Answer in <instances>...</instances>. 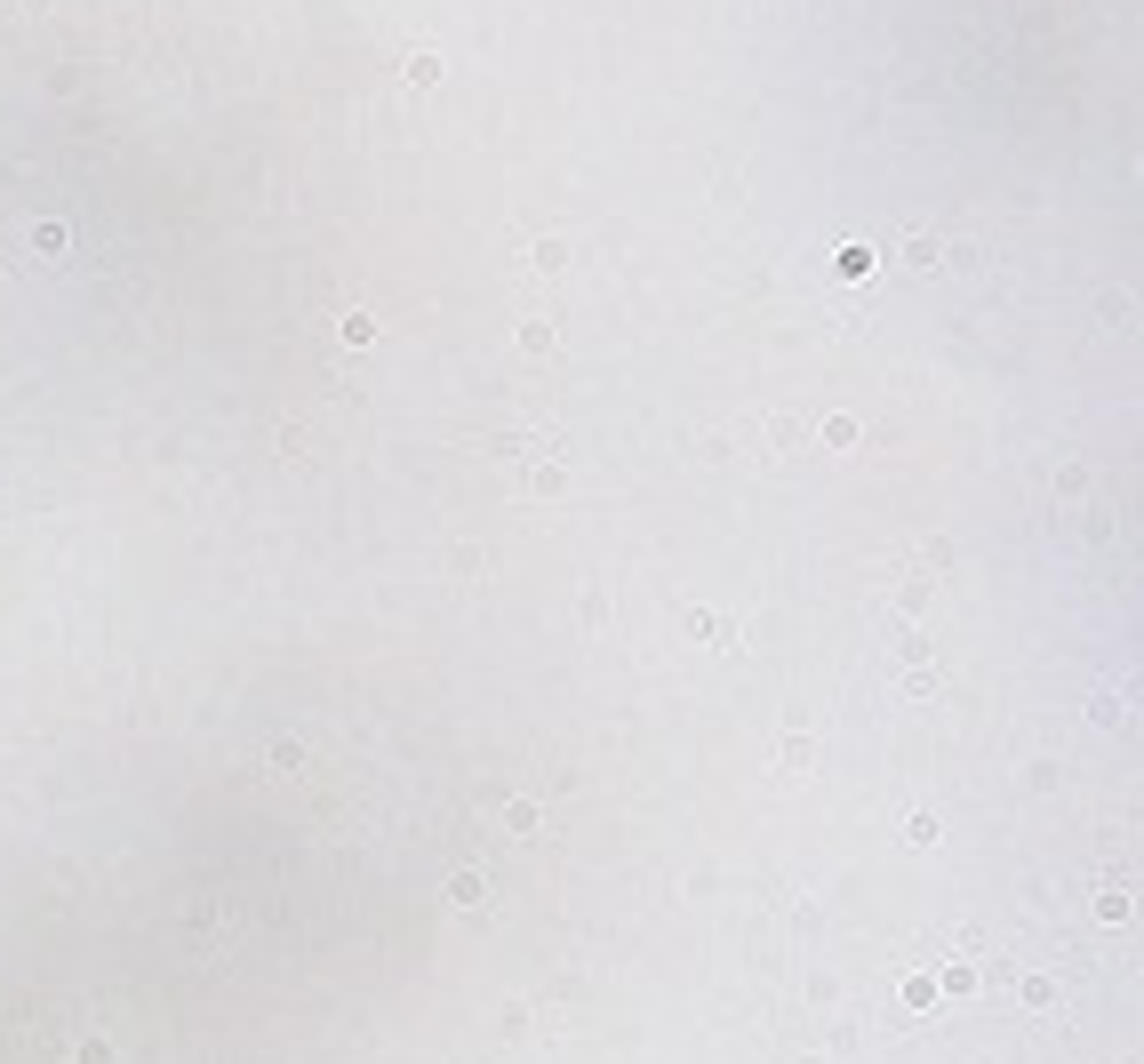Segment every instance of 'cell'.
<instances>
[]
</instances>
